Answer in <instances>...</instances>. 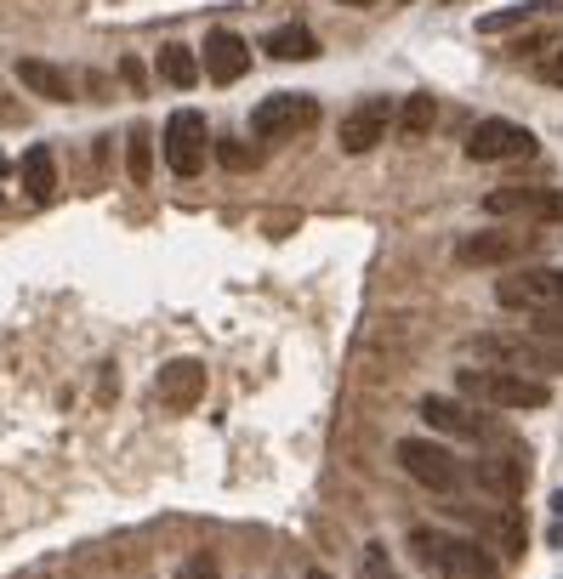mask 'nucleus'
Segmentation results:
<instances>
[{"mask_svg":"<svg viewBox=\"0 0 563 579\" xmlns=\"http://www.w3.org/2000/svg\"><path fill=\"white\" fill-rule=\"evenodd\" d=\"M211 154H217L228 170H251V165H256V148H245V143H217Z\"/></svg>","mask_w":563,"mask_h":579,"instance_id":"24","label":"nucleus"},{"mask_svg":"<svg viewBox=\"0 0 563 579\" xmlns=\"http://www.w3.org/2000/svg\"><path fill=\"white\" fill-rule=\"evenodd\" d=\"M18 80L35 91V97H46V102H75V86H69V75H63L57 63H41V57H18Z\"/></svg>","mask_w":563,"mask_h":579,"instance_id":"17","label":"nucleus"},{"mask_svg":"<svg viewBox=\"0 0 563 579\" xmlns=\"http://www.w3.org/2000/svg\"><path fill=\"white\" fill-rule=\"evenodd\" d=\"M410 552L427 574L439 579H495L501 563L478 534H450V528H410Z\"/></svg>","mask_w":563,"mask_h":579,"instance_id":"1","label":"nucleus"},{"mask_svg":"<svg viewBox=\"0 0 563 579\" xmlns=\"http://www.w3.org/2000/svg\"><path fill=\"white\" fill-rule=\"evenodd\" d=\"M455 517H467L478 528V539L489 545H501V552H523V523H518V511H484V505H450Z\"/></svg>","mask_w":563,"mask_h":579,"instance_id":"16","label":"nucleus"},{"mask_svg":"<svg viewBox=\"0 0 563 579\" xmlns=\"http://www.w3.org/2000/svg\"><path fill=\"white\" fill-rule=\"evenodd\" d=\"M200 68L217 80V86H234L251 75V46L240 41L234 29H211L206 34V52H200Z\"/></svg>","mask_w":563,"mask_h":579,"instance_id":"12","label":"nucleus"},{"mask_svg":"<svg viewBox=\"0 0 563 579\" xmlns=\"http://www.w3.org/2000/svg\"><path fill=\"white\" fill-rule=\"evenodd\" d=\"M262 52L279 57V63H308V57H319V34L308 23H285V29H274L268 41H262Z\"/></svg>","mask_w":563,"mask_h":579,"instance_id":"18","label":"nucleus"},{"mask_svg":"<svg viewBox=\"0 0 563 579\" xmlns=\"http://www.w3.org/2000/svg\"><path fill=\"white\" fill-rule=\"evenodd\" d=\"M541 7H507V12H489V18H478V34H507V29H518V23H529Z\"/></svg>","mask_w":563,"mask_h":579,"instance_id":"23","label":"nucleus"},{"mask_svg":"<svg viewBox=\"0 0 563 579\" xmlns=\"http://www.w3.org/2000/svg\"><path fill=\"white\" fill-rule=\"evenodd\" d=\"M200 75H206V68H200V57H194L188 46H159V80H165V86L188 91Z\"/></svg>","mask_w":563,"mask_h":579,"instance_id":"20","label":"nucleus"},{"mask_svg":"<svg viewBox=\"0 0 563 579\" xmlns=\"http://www.w3.org/2000/svg\"><path fill=\"white\" fill-rule=\"evenodd\" d=\"M495 301L507 307V313H552L563 307V267H518L507 279H495Z\"/></svg>","mask_w":563,"mask_h":579,"instance_id":"5","label":"nucleus"},{"mask_svg":"<svg viewBox=\"0 0 563 579\" xmlns=\"http://www.w3.org/2000/svg\"><path fill=\"white\" fill-rule=\"evenodd\" d=\"M421 421L433 426V432H444V437H489V421L484 415H473L461 398H421Z\"/></svg>","mask_w":563,"mask_h":579,"instance_id":"15","label":"nucleus"},{"mask_svg":"<svg viewBox=\"0 0 563 579\" xmlns=\"http://www.w3.org/2000/svg\"><path fill=\"white\" fill-rule=\"evenodd\" d=\"M18 177H23V193H29V199L46 204V199L57 193V159H52V148H29L23 165H18Z\"/></svg>","mask_w":563,"mask_h":579,"instance_id":"19","label":"nucleus"},{"mask_svg":"<svg viewBox=\"0 0 563 579\" xmlns=\"http://www.w3.org/2000/svg\"><path fill=\"white\" fill-rule=\"evenodd\" d=\"M536 335H541V341H563V307H552V313H536Z\"/></svg>","mask_w":563,"mask_h":579,"instance_id":"27","label":"nucleus"},{"mask_svg":"<svg viewBox=\"0 0 563 579\" xmlns=\"http://www.w3.org/2000/svg\"><path fill=\"white\" fill-rule=\"evenodd\" d=\"M536 245H541V233L484 227V233H467V238H461V245H455V261H461V267H507V261H523Z\"/></svg>","mask_w":563,"mask_h":579,"instance_id":"10","label":"nucleus"},{"mask_svg":"<svg viewBox=\"0 0 563 579\" xmlns=\"http://www.w3.org/2000/svg\"><path fill=\"white\" fill-rule=\"evenodd\" d=\"M536 75H541L547 86H563V46H552V52L536 63Z\"/></svg>","mask_w":563,"mask_h":579,"instance_id":"26","label":"nucleus"},{"mask_svg":"<svg viewBox=\"0 0 563 579\" xmlns=\"http://www.w3.org/2000/svg\"><path fill=\"white\" fill-rule=\"evenodd\" d=\"M536 154V131L518 120H478L467 131V159L473 165H501V159H529Z\"/></svg>","mask_w":563,"mask_h":579,"instance_id":"9","label":"nucleus"},{"mask_svg":"<svg viewBox=\"0 0 563 579\" xmlns=\"http://www.w3.org/2000/svg\"><path fill=\"white\" fill-rule=\"evenodd\" d=\"M177 579H188V574H177Z\"/></svg>","mask_w":563,"mask_h":579,"instance_id":"33","label":"nucleus"},{"mask_svg":"<svg viewBox=\"0 0 563 579\" xmlns=\"http://www.w3.org/2000/svg\"><path fill=\"white\" fill-rule=\"evenodd\" d=\"M433 120H439V102L427 97V91L405 97V109H399V131L410 136V143H416V136H427V131H433Z\"/></svg>","mask_w":563,"mask_h":579,"instance_id":"21","label":"nucleus"},{"mask_svg":"<svg viewBox=\"0 0 563 579\" xmlns=\"http://www.w3.org/2000/svg\"><path fill=\"white\" fill-rule=\"evenodd\" d=\"M484 211L489 216H518V222H541V227H563V193L541 188V182H512V188H495L484 193Z\"/></svg>","mask_w":563,"mask_h":579,"instance_id":"8","label":"nucleus"},{"mask_svg":"<svg viewBox=\"0 0 563 579\" xmlns=\"http://www.w3.org/2000/svg\"><path fill=\"white\" fill-rule=\"evenodd\" d=\"M0 170H7V165H0Z\"/></svg>","mask_w":563,"mask_h":579,"instance_id":"34","label":"nucleus"},{"mask_svg":"<svg viewBox=\"0 0 563 579\" xmlns=\"http://www.w3.org/2000/svg\"><path fill=\"white\" fill-rule=\"evenodd\" d=\"M455 392L467 403H484V409H547L552 403V387L536 381V375H518V369H461L455 375Z\"/></svg>","mask_w":563,"mask_h":579,"instance_id":"2","label":"nucleus"},{"mask_svg":"<svg viewBox=\"0 0 563 579\" xmlns=\"http://www.w3.org/2000/svg\"><path fill=\"white\" fill-rule=\"evenodd\" d=\"M308 579H336V574H324V568H308Z\"/></svg>","mask_w":563,"mask_h":579,"instance_id":"31","label":"nucleus"},{"mask_svg":"<svg viewBox=\"0 0 563 579\" xmlns=\"http://www.w3.org/2000/svg\"><path fill=\"white\" fill-rule=\"evenodd\" d=\"M518 57H536V52H552V34H523V41L512 46Z\"/></svg>","mask_w":563,"mask_h":579,"instance_id":"29","label":"nucleus"},{"mask_svg":"<svg viewBox=\"0 0 563 579\" xmlns=\"http://www.w3.org/2000/svg\"><path fill=\"white\" fill-rule=\"evenodd\" d=\"M183 574H188V579H222V568H217V557H206V552H200V557H194V563H188Z\"/></svg>","mask_w":563,"mask_h":579,"instance_id":"28","label":"nucleus"},{"mask_svg":"<svg viewBox=\"0 0 563 579\" xmlns=\"http://www.w3.org/2000/svg\"><path fill=\"white\" fill-rule=\"evenodd\" d=\"M393 455H399V466L416 477L421 489H433V494H455L461 477H467V471H461V460L444 449V443H433V437H405Z\"/></svg>","mask_w":563,"mask_h":579,"instance_id":"7","label":"nucleus"},{"mask_svg":"<svg viewBox=\"0 0 563 579\" xmlns=\"http://www.w3.org/2000/svg\"><path fill=\"white\" fill-rule=\"evenodd\" d=\"M467 353L484 364V369H518V375H563V341H529V335H473Z\"/></svg>","mask_w":563,"mask_h":579,"instance_id":"3","label":"nucleus"},{"mask_svg":"<svg viewBox=\"0 0 563 579\" xmlns=\"http://www.w3.org/2000/svg\"><path fill=\"white\" fill-rule=\"evenodd\" d=\"M467 477H473L484 494H495V500H518L523 483H529V466L518 455H478Z\"/></svg>","mask_w":563,"mask_h":579,"instance_id":"14","label":"nucleus"},{"mask_svg":"<svg viewBox=\"0 0 563 579\" xmlns=\"http://www.w3.org/2000/svg\"><path fill=\"white\" fill-rule=\"evenodd\" d=\"M387 125H393V97H364L358 109L342 114L336 143H342V154H371L376 143H387Z\"/></svg>","mask_w":563,"mask_h":579,"instance_id":"11","label":"nucleus"},{"mask_svg":"<svg viewBox=\"0 0 563 579\" xmlns=\"http://www.w3.org/2000/svg\"><path fill=\"white\" fill-rule=\"evenodd\" d=\"M125 165H131V177H137V188H143V182H148V170H154V143H148V131H131Z\"/></svg>","mask_w":563,"mask_h":579,"instance_id":"22","label":"nucleus"},{"mask_svg":"<svg viewBox=\"0 0 563 579\" xmlns=\"http://www.w3.org/2000/svg\"><path fill=\"white\" fill-rule=\"evenodd\" d=\"M154 398H159L165 409H194V403L206 398V364H194V358L165 364L159 381H154Z\"/></svg>","mask_w":563,"mask_h":579,"instance_id":"13","label":"nucleus"},{"mask_svg":"<svg viewBox=\"0 0 563 579\" xmlns=\"http://www.w3.org/2000/svg\"><path fill=\"white\" fill-rule=\"evenodd\" d=\"M165 165L177 170V177H200L206 159H211V131H206V114L200 109H177L165 120Z\"/></svg>","mask_w":563,"mask_h":579,"instance_id":"6","label":"nucleus"},{"mask_svg":"<svg viewBox=\"0 0 563 579\" xmlns=\"http://www.w3.org/2000/svg\"><path fill=\"white\" fill-rule=\"evenodd\" d=\"M120 80H131V86L143 91V63H137V57H125V63H120Z\"/></svg>","mask_w":563,"mask_h":579,"instance_id":"30","label":"nucleus"},{"mask_svg":"<svg viewBox=\"0 0 563 579\" xmlns=\"http://www.w3.org/2000/svg\"><path fill=\"white\" fill-rule=\"evenodd\" d=\"M313 125H319V97H308V91H274L251 109L256 143H290V136H302Z\"/></svg>","mask_w":563,"mask_h":579,"instance_id":"4","label":"nucleus"},{"mask_svg":"<svg viewBox=\"0 0 563 579\" xmlns=\"http://www.w3.org/2000/svg\"><path fill=\"white\" fill-rule=\"evenodd\" d=\"M364 579H399L387 563V545H364Z\"/></svg>","mask_w":563,"mask_h":579,"instance_id":"25","label":"nucleus"},{"mask_svg":"<svg viewBox=\"0 0 563 579\" xmlns=\"http://www.w3.org/2000/svg\"><path fill=\"white\" fill-rule=\"evenodd\" d=\"M342 7H376V0H342Z\"/></svg>","mask_w":563,"mask_h":579,"instance_id":"32","label":"nucleus"}]
</instances>
